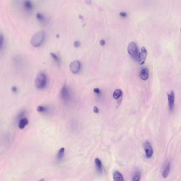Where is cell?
Masks as SVG:
<instances>
[{"instance_id":"obj_3","label":"cell","mask_w":181,"mask_h":181,"mask_svg":"<svg viewBox=\"0 0 181 181\" xmlns=\"http://www.w3.org/2000/svg\"><path fill=\"white\" fill-rule=\"evenodd\" d=\"M128 51L130 55L133 59L134 60L136 61L138 60L139 52L138 50V46L135 42L132 41L129 44L128 46Z\"/></svg>"},{"instance_id":"obj_5","label":"cell","mask_w":181,"mask_h":181,"mask_svg":"<svg viewBox=\"0 0 181 181\" xmlns=\"http://www.w3.org/2000/svg\"><path fill=\"white\" fill-rule=\"evenodd\" d=\"M81 63L78 60H75L70 64V71L73 73H77L80 70Z\"/></svg>"},{"instance_id":"obj_23","label":"cell","mask_w":181,"mask_h":181,"mask_svg":"<svg viewBox=\"0 0 181 181\" xmlns=\"http://www.w3.org/2000/svg\"><path fill=\"white\" fill-rule=\"evenodd\" d=\"M80 45L81 43L80 41H74V44H73V46H74L75 48H79V47L80 46Z\"/></svg>"},{"instance_id":"obj_19","label":"cell","mask_w":181,"mask_h":181,"mask_svg":"<svg viewBox=\"0 0 181 181\" xmlns=\"http://www.w3.org/2000/svg\"><path fill=\"white\" fill-rule=\"evenodd\" d=\"M37 111L39 113H46L48 111V107L43 106V105H39L37 107Z\"/></svg>"},{"instance_id":"obj_13","label":"cell","mask_w":181,"mask_h":181,"mask_svg":"<svg viewBox=\"0 0 181 181\" xmlns=\"http://www.w3.org/2000/svg\"><path fill=\"white\" fill-rule=\"evenodd\" d=\"M114 181H124L123 176L119 171H115L113 175Z\"/></svg>"},{"instance_id":"obj_15","label":"cell","mask_w":181,"mask_h":181,"mask_svg":"<svg viewBox=\"0 0 181 181\" xmlns=\"http://www.w3.org/2000/svg\"><path fill=\"white\" fill-rule=\"evenodd\" d=\"M95 164L99 173L100 174H102L103 172V166H102V164H101V160L98 158L95 159Z\"/></svg>"},{"instance_id":"obj_17","label":"cell","mask_w":181,"mask_h":181,"mask_svg":"<svg viewBox=\"0 0 181 181\" xmlns=\"http://www.w3.org/2000/svg\"><path fill=\"white\" fill-rule=\"evenodd\" d=\"M64 152H65V148H61L59 150L57 154V159L58 161H61L64 157Z\"/></svg>"},{"instance_id":"obj_21","label":"cell","mask_w":181,"mask_h":181,"mask_svg":"<svg viewBox=\"0 0 181 181\" xmlns=\"http://www.w3.org/2000/svg\"><path fill=\"white\" fill-rule=\"evenodd\" d=\"M4 36L3 33L0 32V50L2 49L4 45Z\"/></svg>"},{"instance_id":"obj_14","label":"cell","mask_w":181,"mask_h":181,"mask_svg":"<svg viewBox=\"0 0 181 181\" xmlns=\"http://www.w3.org/2000/svg\"><path fill=\"white\" fill-rule=\"evenodd\" d=\"M29 121L26 117H23V119H20L19 121L18 126L19 129H23L28 124Z\"/></svg>"},{"instance_id":"obj_6","label":"cell","mask_w":181,"mask_h":181,"mask_svg":"<svg viewBox=\"0 0 181 181\" xmlns=\"http://www.w3.org/2000/svg\"><path fill=\"white\" fill-rule=\"evenodd\" d=\"M144 149L146 156L147 158H150L153 155V149L150 142L147 141L144 142Z\"/></svg>"},{"instance_id":"obj_12","label":"cell","mask_w":181,"mask_h":181,"mask_svg":"<svg viewBox=\"0 0 181 181\" xmlns=\"http://www.w3.org/2000/svg\"><path fill=\"white\" fill-rule=\"evenodd\" d=\"M36 17L37 20L39 21L40 23H43L44 25L48 23L46 17L45 16V15H44V14H42L41 13H37L36 15Z\"/></svg>"},{"instance_id":"obj_27","label":"cell","mask_w":181,"mask_h":181,"mask_svg":"<svg viewBox=\"0 0 181 181\" xmlns=\"http://www.w3.org/2000/svg\"><path fill=\"white\" fill-rule=\"evenodd\" d=\"M93 111H94V112L95 113H98L99 111L98 108L97 107V106H94V108H93Z\"/></svg>"},{"instance_id":"obj_28","label":"cell","mask_w":181,"mask_h":181,"mask_svg":"<svg viewBox=\"0 0 181 181\" xmlns=\"http://www.w3.org/2000/svg\"><path fill=\"white\" fill-rule=\"evenodd\" d=\"M105 41L104 39H101L100 41V45L101 46L105 45Z\"/></svg>"},{"instance_id":"obj_8","label":"cell","mask_w":181,"mask_h":181,"mask_svg":"<svg viewBox=\"0 0 181 181\" xmlns=\"http://www.w3.org/2000/svg\"><path fill=\"white\" fill-rule=\"evenodd\" d=\"M167 98L169 109L172 111L175 103V93L173 91H171L170 93H167Z\"/></svg>"},{"instance_id":"obj_1","label":"cell","mask_w":181,"mask_h":181,"mask_svg":"<svg viewBox=\"0 0 181 181\" xmlns=\"http://www.w3.org/2000/svg\"><path fill=\"white\" fill-rule=\"evenodd\" d=\"M45 37L46 33L44 31H39L35 33L31 37L30 41L31 45L35 48L39 47L43 43Z\"/></svg>"},{"instance_id":"obj_10","label":"cell","mask_w":181,"mask_h":181,"mask_svg":"<svg viewBox=\"0 0 181 181\" xmlns=\"http://www.w3.org/2000/svg\"><path fill=\"white\" fill-rule=\"evenodd\" d=\"M149 71H148V69L147 67H144L141 69L140 71V78L141 79L143 80H146L148 78L149 76Z\"/></svg>"},{"instance_id":"obj_7","label":"cell","mask_w":181,"mask_h":181,"mask_svg":"<svg viewBox=\"0 0 181 181\" xmlns=\"http://www.w3.org/2000/svg\"><path fill=\"white\" fill-rule=\"evenodd\" d=\"M147 55V51L146 48L144 47H142L141 48V51L139 54V58H138V61L140 65H142L144 63L146 59Z\"/></svg>"},{"instance_id":"obj_25","label":"cell","mask_w":181,"mask_h":181,"mask_svg":"<svg viewBox=\"0 0 181 181\" xmlns=\"http://www.w3.org/2000/svg\"><path fill=\"white\" fill-rule=\"evenodd\" d=\"M11 90H12L13 93H15V94H16V93L18 92V88H17L16 86H13L12 87V88H11Z\"/></svg>"},{"instance_id":"obj_26","label":"cell","mask_w":181,"mask_h":181,"mask_svg":"<svg viewBox=\"0 0 181 181\" xmlns=\"http://www.w3.org/2000/svg\"><path fill=\"white\" fill-rule=\"evenodd\" d=\"M94 93L97 94H101L100 89L99 88H95L94 89Z\"/></svg>"},{"instance_id":"obj_20","label":"cell","mask_w":181,"mask_h":181,"mask_svg":"<svg viewBox=\"0 0 181 181\" xmlns=\"http://www.w3.org/2000/svg\"><path fill=\"white\" fill-rule=\"evenodd\" d=\"M50 55L51 56L52 59H53L58 64H60V62H61V60H60V58L56 54L54 53H50Z\"/></svg>"},{"instance_id":"obj_4","label":"cell","mask_w":181,"mask_h":181,"mask_svg":"<svg viewBox=\"0 0 181 181\" xmlns=\"http://www.w3.org/2000/svg\"><path fill=\"white\" fill-rule=\"evenodd\" d=\"M60 96L61 98L64 101H69L70 99L71 95H70V91L68 87L66 84H64L61 90Z\"/></svg>"},{"instance_id":"obj_29","label":"cell","mask_w":181,"mask_h":181,"mask_svg":"<svg viewBox=\"0 0 181 181\" xmlns=\"http://www.w3.org/2000/svg\"><path fill=\"white\" fill-rule=\"evenodd\" d=\"M85 2H86L87 4H90L91 3V1H89V0H88V1H86Z\"/></svg>"},{"instance_id":"obj_2","label":"cell","mask_w":181,"mask_h":181,"mask_svg":"<svg viewBox=\"0 0 181 181\" xmlns=\"http://www.w3.org/2000/svg\"><path fill=\"white\" fill-rule=\"evenodd\" d=\"M48 83V76L45 73L40 72L37 74L35 79V85L37 88L41 89L45 88Z\"/></svg>"},{"instance_id":"obj_30","label":"cell","mask_w":181,"mask_h":181,"mask_svg":"<svg viewBox=\"0 0 181 181\" xmlns=\"http://www.w3.org/2000/svg\"><path fill=\"white\" fill-rule=\"evenodd\" d=\"M44 180H45V179H40V180H39V181H44Z\"/></svg>"},{"instance_id":"obj_9","label":"cell","mask_w":181,"mask_h":181,"mask_svg":"<svg viewBox=\"0 0 181 181\" xmlns=\"http://www.w3.org/2000/svg\"><path fill=\"white\" fill-rule=\"evenodd\" d=\"M170 169H171V163L169 161H168L165 164L164 167H163V170H162L161 175L163 178H166L169 176Z\"/></svg>"},{"instance_id":"obj_22","label":"cell","mask_w":181,"mask_h":181,"mask_svg":"<svg viewBox=\"0 0 181 181\" xmlns=\"http://www.w3.org/2000/svg\"><path fill=\"white\" fill-rule=\"evenodd\" d=\"M25 113H26L25 111H22L19 114V115H18L17 118H18V119H19V120L21 119H23V116L25 115Z\"/></svg>"},{"instance_id":"obj_24","label":"cell","mask_w":181,"mask_h":181,"mask_svg":"<svg viewBox=\"0 0 181 181\" xmlns=\"http://www.w3.org/2000/svg\"><path fill=\"white\" fill-rule=\"evenodd\" d=\"M119 16H122V17L126 18L128 16V14H127V13L126 12L122 11V12H121L119 13Z\"/></svg>"},{"instance_id":"obj_11","label":"cell","mask_w":181,"mask_h":181,"mask_svg":"<svg viewBox=\"0 0 181 181\" xmlns=\"http://www.w3.org/2000/svg\"><path fill=\"white\" fill-rule=\"evenodd\" d=\"M23 7L27 11H31L34 8V5L30 1H25L23 3Z\"/></svg>"},{"instance_id":"obj_16","label":"cell","mask_w":181,"mask_h":181,"mask_svg":"<svg viewBox=\"0 0 181 181\" xmlns=\"http://www.w3.org/2000/svg\"><path fill=\"white\" fill-rule=\"evenodd\" d=\"M141 179V172L139 170H136L132 177V181H140Z\"/></svg>"},{"instance_id":"obj_18","label":"cell","mask_w":181,"mask_h":181,"mask_svg":"<svg viewBox=\"0 0 181 181\" xmlns=\"http://www.w3.org/2000/svg\"><path fill=\"white\" fill-rule=\"evenodd\" d=\"M114 98L115 99H119L122 96V91L121 89H116L114 91L113 95Z\"/></svg>"}]
</instances>
